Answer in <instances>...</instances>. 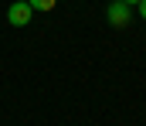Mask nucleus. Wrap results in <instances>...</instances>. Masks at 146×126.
Listing matches in <instances>:
<instances>
[{"label": "nucleus", "mask_w": 146, "mask_h": 126, "mask_svg": "<svg viewBox=\"0 0 146 126\" xmlns=\"http://www.w3.org/2000/svg\"><path fill=\"white\" fill-rule=\"evenodd\" d=\"M109 24L112 27H126L129 24V3H122V0H115L109 7Z\"/></svg>", "instance_id": "obj_2"}, {"label": "nucleus", "mask_w": 146, "mask_h": 126, "mask_svg": "<svg viewBox=\"0 0 146 126\" xmlns=\"http://www.w3.org/2000/svg\"><path fill=\"white\" fill-rule=\"evenodd\" d=\"M139 14H143V21H146V0H143V3H139Z\"/></svg>", "instance_id": "obj_4"}, {"label": "nucleus", "mask_w": 146, "mask_h": 126, "mask_svg": "<svg viewBox=\"0 0 146 126\" xmlns=\"http://www.w3.org/2000/svg\"><path fill=\"white\" fill-rule=\"evenodd\" d=\"M31 14H34V7H31L27 0H17V3H10V7H7V21H10L14 27H27Z\"/></svg>", "instance_id": "obj_1"}, {"label": "nucleus", "mask_w": 146, "mask_h": 126, "mask_svg": "<svg viewBox=\"0 0 146 126\" xmlns=\"http://www.w3.org/2000/svg\"><path fill=\"white\" fill-rule=\"evenodd\" d=\"M122 3H143V0H122Z\"/></svg>", "instance_id": "obj_5"}, {"label": "nucleus", "mask_w": 146, "mask_h": 126, "mask_svg": "<svg viewBox=\"0 0 146 126\" xmlns=\"http://www.w3.org/2000/svg\"><path fill=\"white\" fill-rule=\"evenodd\" d=\"M27 3H31L34 10H54V3H58V0H27Z\"/></svg>", "instance_id": "obj_3"}]
</instances>
